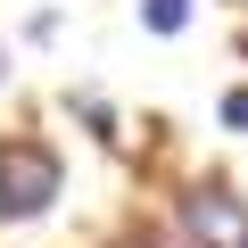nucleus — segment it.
I'll use <instances>...</instances> for the list:
<instances>
[{
    "mask_svg": "<svg viewBox=\"0 0 248 248\" xmlns=\"http://www.w3.org/2000/svg\"><path fill=\"white\" fill-rule=\"evenodd\" d=\"M66 190V166L50 141H0V223H33Z\"/></svg>",
    "mask_w": 248,
    "mask_h": 248,
    "instance_id": "nucleus-1",
    "label": "nucleus"
},
{
    "mask_svg": "<svg viewBox=\"0 0 248 248\" xmlns=\"http://www.w3.org/2000/svg\"><path fill=\"white\" fill-rule=\"evenodd\" d=\"M215 116L232 124V133H248V83H240V91H223V108H215Z\"/></svg>",
    "mask_w": 248,
    "mask_h": 248,
    "instance_id": "nucleus-4",
    "label": "nucleus"
},
{
    "mask_svg": "<svg viewBox=\"0 0 248 248\" xmlns=\"http://www.w3.org/2000/svg\"><path fill=\"white\" fill-rule=\"evenodd\" d=\"M182 223H190V240L199 248H248V199L240 190H190L182 199Z\"/></svg>",
    "mask_w": 248,
    "mask_h": 248,
    "instance_id": "nucleus-2",
    "label": "nucleus"
},
{
    "mask_svg": "<svg viewBox=\"0 0 248 248\" xmlns=\"http://www.w3.org/2000/svg\"><path fill=\"white\" fill-rule=\"evenodd\" d=\"M0 75H9V66H0Z\"/></svg>",
    "mask_w": 248,
    "mask_h": 248,
    "instance_id": "nucleus-5",
    "label": "nucleus"
},
{
    "mask_svg": "<svg viewBox=\"0 0 248 248\" xmlns=\"http://www.w3.org/2000/svg\"><path fill=\"white\" fill-rule=\"evenodd\" d=\"M141 25L149 33H182L190 25V0H141Z\"/></svg>",
    "mask_w": 248,
    "mask_h": 248,
    "instance_id": "nucleus-3",
    "label": "nucleus"
}]
</instances>
